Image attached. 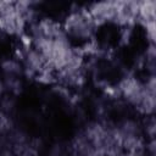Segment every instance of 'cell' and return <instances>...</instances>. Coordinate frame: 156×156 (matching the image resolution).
Returning a JSON list of instances; mask_svg holds the SVG:
<instances>
[{
	"mask_svg": "<svg viewBox=\"0 0 156 156\" xmlns=\"http://www.w3.org/2000/svg\"><path fill=\"white\" fill-rule=\"evenodd\" d=\"M94 38L101 49L116 50L121 45L123 38L122 28L117 22L106 20L96 27L94 32Z\"/></svg>",
	"mask_w": 156,
	"mask_h": 156,
	"instance_id": "6da1fadb",
	"label": "cell"
},
{
	"mask_svg": "<svg viewBox=\"0 0 156 156\" xmlns=\"http://www.w3.org/2000/svg\"><path fill=\"white\" fill-rule=\"evenodd\" d=\"M96 74L101 82L111 87L119 85V83L123 80V69L115 61L106 58L98 62Z\"/></svg>",
	"mask_w": 156,
	"mask_h": 156,
	"instance_id": "7a4b0ae2",
	"label": "cell"
},
{
	"mask_svg": "<svg viewBox=\"0 0 156 156\" xmlns=\"http://www.w3.org/2000/svg\"><path fill=\"white\" fill-rule=\"evenodd\" d=\"M127 45L138 56H141L143 54H145L150 46V37H149L147 28L140 23H135L130 29Z\"/></svg>",
	"mask_w": 156,
	"mask_h": 156,
	"instance_id": "3957f363",
	"label": "cell"
},
{
	"mask_svg": "<svg viewBox=\"0 0 156 156\" xmlns=\"http://www.w3.org/2000/svg\"><path fill=\"white\" fill-rule=\"evenodd\" d=\"M39 7L41 15L48 20L60 21L67 16L71 5L68 2H62V1H45L39 4Z\"/></svg>",
	"mask_w": 156,
	"mask_h": 156,
	"instance_id": "277c9868",
	"label": "cell"
},
{
	"mask_svg": "<svg viewBox=\"0 0 156 156\" xmlns=\"http://www.w3.org/2000/svg\"><path fill=\"white\" fill-rule=\"evenodd\" d=\"M138 55L127 45L121 44L116 49V60L115 62L122 68V69H133L138 65Z\"/></svg>",
	"mask_w": 156,
	"mask_h": 156,
	"instance_id": "5b68a950",
	"label": "cell"
}]
</instances>
